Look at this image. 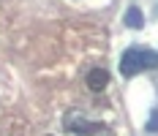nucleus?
<instances>
[{
  "label": "nucleus",
  "instance_id": "nucleus-1",
  "mask_svg": "<svg viewBox=\"0 0 158 136\" xmlns=\"http://www.w3.org/2000/svg\"><path fill=\"white\" fill-rule=\"evenodd\" d=\"M144 68H158V55L153 49L131 46V49L123 52V57H120V74L123 76H136Z\"/></svg>",
  "mask_w": 158,
  "mask_h": 136
},
{
  "label": "nucleus",
  "instance_id": "nucleus-3",
  "mask_svg": "<svg viewBox=\"0 0 158 136\" xmlns=\"http://www.w3.org/2000/svg\"><path fill=\"white\" fill-rule=\"evenodd\" d=\"M106 84H109V71H106V68H93V71L87 74V87L93 93H101Z\"/></svg>",
  "mask_w": 158,
  "mask_h": 136
},
{
  "label": "nucleus",
  "instance_id": "nucleus-5",
  "mask_svg": "<svg viewBox=\"0 0 158 136\" xmlns=\"http://www.w3.org/2000/svg\"><path fill=\"white\" fill-rule=\"evenodd\" d=\"M147 131L150 134H158V109L150 112V122H147Z\"/></svg>",
  "mask_w": 158,
  "mask_h": 136
},
{
  "label": "nucleus",
  "instance_id": "nucleus-2",
  "mask_svg": "<svg viewBox=\"0 0 158 136\" xmlns=\"http://www.w3.org/2000/svg\"><path fill=\"white\" fill-rule=\"evenodd\" d=\"M65 131L74 134V136H114L106 125L90 122L82 112H68V114H65Z\"/></svg>",
  "mask_w": 158,
  "mask_h": 136
},
{
  "label": "nucleus",
  "instance_id": "nucleus-4",
  "mask_svg": "<svg viewBox=\"0 0 158 136\" xmlns=\"http://www.w3.org/2000/svg\"><path fill=\"white\" fill-rule=\"evenodd\" d=\"M126 25H128V27H134V30H139V27L144 25L142 11H139V8H128V14H126Z\"/></svg>",
  "mask_w": 158,
  "mask_h": 136
}]
</instances>
